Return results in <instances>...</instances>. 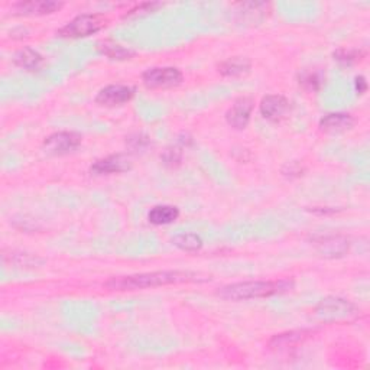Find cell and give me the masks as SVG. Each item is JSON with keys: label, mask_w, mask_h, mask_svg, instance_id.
I'll return each mask as SVG.
<instances>
[{"label": "cell", "mask_w": 370, "mask_h": 370, "mask_svg": "<svg viewBox=\"0 0 370 370\" xmlns=\"http://www.w3.org/2000/svg\"><path fill=\"white\" fill-rule=\"evenodd\" d=\"M198 281V275L190 271H159V272H148L130 276L112 278L105 285L107 290L112 291H138L146 288L164 287V285H175V283H188Z\"/></svg>", "instance_id": "1"}, {"label": "cell", "mask_w": 370, "mask_h": 370, "mask_svg": "<svg viewBox=\"0 0 370 370\" xmlns=\"http://www.w3.org/2000/svg\"><path fill=\"white\" fill-rule=\"evenodd\" d=\"M294 288V282L291 279H279V281H249L238 282L223 287L217 295L229 299V301H246L256 298H267L288 292Z\"/></svg>", "instance_id": "2"}, {"label": "cell", "mask_w": 370, "mask_h": 370, "mask_svg": "<svg viewBox=\"0 0 370 370\" xmlns=\"http://www.w3.org/2000/svg\"><path fill=\"white\" fill-rule=\"evenodd\" d=\"M315 315L324 323H340L355 318L358 308L344 298L327 297L315 307Z\"/></svg>", "instance_id": "3"}, {"label": "cell", "mask_w": 370, "mask_h": 370, "mask_svg": "<svg viewBox=\"0 0 370 370\" xmlns=\"http://www.w3.org/2000/svg\"><path fill=\"white\" fill-rule=\"evenodd\" d=\"M107 25V19L103 15L84 13L77 16L71 22L62 26L57 35L61 38H86L93 33L102 30Z\"/></svg>", "instance_id": "4"}, {"label": "cell", "mask_w": 370, "mask_h": 370, "mask_svg": "<svg viewBox=\"0 0 370 370\" xmlns=\"http://www.w3.org/2000/svg\"><path fill=\"white\" fill-rule=\"evenodd\" d=\"M182 73L175 67H154L142 74V81L148 89H173L182 82Z\"/></svg>", "instance_id": "5"}, {"label": "cell", "mask_w": 370, "mask_h": 370, "mask_svg": "<svg viewBox=\"0 0 370 370\" xmlns=\"http://www.w3.org/2000/svg\"><path fill=\"white\" fill-rule=\"evenodd\" d=\"M81 134L76 132H57L44 141V149L49 155L71 154L81 145Z\"/></svg>", "instance_id": "6"}, {"label": "cell", "mask_w": 370, "mask_h": 370, "mask_svg": "<svg viewBox=\"0 0 370 370\" xmlns=\"http://www.w3.org/2000/svg\"><path fill=\"white\" fill-rule=\"evenodd\" d=\"M317 252L323 258L339 259L347 255L350 249L349 239L342 234H321L312 239Z\"/></svg>", "instance_id": "7"}, {"label": "cell", "mask_w": 370, "mask_h": 370, "mask_svg": "<svg viewBox=\"0 0 370 370\" xmlns=\"http://www.w3.org/2000/svg\"><path fill=\"white\" fill-rule=\"evenodd\" d=\"M261 114L269 122H282L290 114L291 106L290 102L283 96L269 94L262 98L259 106Z\"/></svg>", "instance_id": "8"}, {"label": "cell", "mask_w": 370, "mask_h": 370, "mask_svg": "<svg viewBox=\"0 0 370 370\" xmlns=\"http://www.w3.org/2000/svg\"><path fill=\"white\" fill-rule=\"evenodd\" d=\"M134 90L129 86H121V84H113L98 91L96 96V103L105 107H117L123 106L133 98Z\"/></svg>", "instance_id": "9"}, {"label": "cell", "mask_w": 370, "mask_h": 370, "mask_svg": "<svg viewBox=\"0 0 370 370\" xmlns=\"http://www.w3.org/2000/svg\"><path fill=\"white\" fill-rule=\"evenodd\" d=\"M254 106L255 102L250 97L238 98L226 113L227 123L238 130L245 129L249 125L252 112H254Z\"/></svg>", "instance_id": "10"}, {"label": "cell", "mask_w": 370, "mask_h": 370, "mask_svg": "<svg viewBox=\"0 0 370 370\" xmlns=\"http://www.w3.org/2000/svg\"><path fill=\"white\" fill-rule=\"evenodd\" d=\"M64 3L54 0H32V2H18L12 6V13L19 16H44L58 12Z\"/></svg>", "instance_id": "11"}, {"label": "cell", "mask_w": 370, "mask_h": 370, "mask_svg": "<svg viewBox=\"0 0 370 370\" xmlns=\"http://www.w3.org/2000/svg\"><path fill=\"white\" fill-rule=\"evenodd\" d=\"M132 170V162L130 159L123 155H110L103 159H98L97 162L93 164L91 166V174L94 175H110V174H122Z\"/></svg>", "instance_id": "12"}, {"label": "cell", "mask_w": 370, "mask_h": 370, "mask_svg": "<svg viewBox=\"0 0 370 370\" xmlns=\"http://www.w3.org/2000/svg\"><path fill=\"white\" fill-rule=\"evenodd\" d=\"M355 125V117L349 113H330L319 121V130L328 134H340L351 130Z\"/></svg>", "instance_id": "13"}, {"label": "cell", "mask_w": 370, "mask_h": 370, "mask_svg": "<svg viewBox=\"0 0 370 370\" xmlns=\"http://www.w3.org/2000/svg\"><path fill=\"white\" fill-rule=\"evenodd\" d=\"M13 62L16 67H19V69L33 73L42 69L44 57L38 51H35V49L25 46L13 55Z\"/></svg>", "instance_id": "14"}, {"label": "cell", "mask_w": 370, "mask_h": 370, "mask_svg": "<svg viewBox=\"0 0 370 370\" xmlns=\"http://www.w3.org/2000/svg\"><path fill=\"white\" fill-rule=\"evenodd\" d=\"M250 69H252L250 61L242 57H233L223 61L222 64H218V73L224 77H233V78L249 74Z\"/></svg>", "instance_id": "15"}, {"label": "cell", "mask_w": 370, "mask_h": 370, "mask_svg": "<svg viewBox=\"0 0 370 370\" xmlns=\"http://www.w3.org/2000/svg\"><path fill=\"white\" fill-rule=\"evenodd\" d=\"M310 334H311V331H307V330H297V331L276 334L275 337L271 340V343H269V346H271V349H275V350H283V349L295 347L299 343L307 340L310 337Z\"/></svg>", "instance_id": "16"}, {"label": "cell", "mask_w": 370, "mask_h": 370, "mask_svg": "<svg viewBox=\"0 0 370 370\" xmlns=\"http://www.w3.org/2000/svg\"><path fill=\"white\" fill-rule=\"evenodd\" d=\"M179 217V210L174 206H155L148 214L149 223L155 226H165L174 223Z\"/></svg>", "instance_id": "17"}, {"label": "cell", "mask_w": 370, "mask_h": 370, "mask_svg": "<svg viewBox=\"0 0 370 370\" xmlns=\"http://www.w3.org/2000/svg\"><path fill=\"white\" fill-rule=\"evenodd\" d=\"M98 51L102 53L103 55H106L107 58L110 60H114V61H126V60H130L134 53L132 51V49L121 45V44H116L113 41H102L98 42Z\"/></svg>", "instance_id": "18"}, {"label": "cell", "mask_w": 370, "mask_h": 370, "mask_svg": "<svg viewBox=\"0 0 370 370\" xmlns=\"http://www.w3.org/2000/svg\"><path fill=\"white\" fill-rule=\"evenodd\" d=\"M173 245L184 252H197L203 247V239L195 233H179L173 238Z\"/></svg>", "instance_id": "19"}, {"label": "cell", "mask_w": 370, "mask_h": 370, "mask_svg": "<svg viewBox=\"0 0 370 370\" xmlns=\"http://www.w3.org/2000/svg\"><path fill=\"white\" fill-rule=\"evenodd\" d=\"M324 84V74L321 71H307L299 76V86L307 91H318Z\"/></svg>", "instance_id": "20"}, {"label": "cell", "mask_w": 370, "mask_h": 370, "mask_svg": "<svg viewBox=\"0 0 370 370\" xmlns=\"http://www.w3.org/2000/svg\"><path fill=\"white\" fill-rule=\"evenodd\" d=\"M161 158L164 164L168 166H178L182 159V152L178 146H171L165 149V152L162 154Z\"/></svg>", "instance_id": "21"}, {"label": "cell", "mask_w": 370, "mask_h": 370, "mask_svg": "<svg viewBox=\"0 0 370 370\" xmlns=\"http://www.w3.org/2000/svg\"><path fill=\"white\" fill-rule=\"evenodd\" d=\"M362 58V53L356 49H339L334 53V60H337L343 64H353Z\"/></svg>", "instance_id": "22"}, {"label": "cell", "mask_w": 370, "mask_h": 370, "mask_svg": "<svg viewBox=\"0 0 370 370\" xmlns=\"http://www.w3.org/2000/svg\"><path fill=\"white\" fill-rule=\"evenodd\" d=\"M10 262L18 266H38L39 263H42L41 259H38L37 256L33 258L28 254H10Z\"/></svg>", "instance_id": "23"}, {"label": "cell", "mask_w": 370, "mask_h": 370, "mask_svg": "<svg viewBox=\"0 0 370 370\" xmlns=\"http://www.w3.org/2000/svg\"><path fill=\"white\" fill-rule=\"evenodd\" d=\"M304 173V168H302L298 162H290L283 166L282 174L287 178H298Z\"/></svg>", "instance_id": "24"}, {"label": "cell", "mask_w": 370, "mask_h": 370, "mask_svg": "<svg viewBox=\"0 0 370 370\" xmlns=\"http://www.w3.org/2000/svg\"><path fill=\"white\" fill-rule=\"evenodd\" d=\"M129 146L134 150L138 149H145L149 145V138L145 136V134H134V136L129 138Z\"/></svg>", "instance_id": "25"}, {"label": "cell", "mask_w": 370, "mask_h": 370, "mask_svg": "<svg viewBox=\"0 0 370 370\" xmlns=\"http://www.w3.org/2000/svg\"><path fill=\"white\" fill-rule=\"evenodd\" d=\"M355 89H356L358 94H360V96L367 91V81H366V78L363 76L356 77V80H355Z\"/></svg>", "instance_id": "26"}]
</instances>
